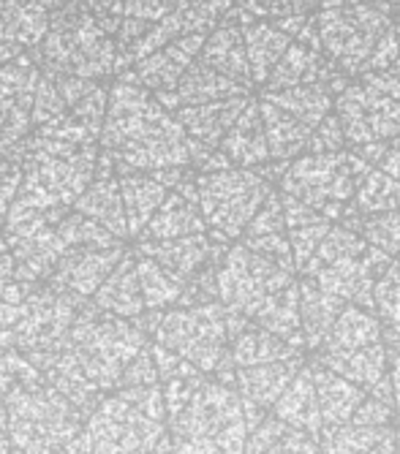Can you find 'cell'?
Masks as SVG:
<instances>
[{
    "label": "cell",
    "mask_w": 400,
    "mask_h": 454,
    "mask_svg": "<svg viewBox=\"0 0 400 454\" xmlns=\"http://www.w3.org/2000/svg\"><path fill=\"white\" fill-rule=\"evenodd\" d=\"M354 4H379V0H354Z\"/></svg>",
    "instance_id": "obj_54"
},
{
    "label": "cell",
    "mask_w": 400,
    "mask_h": 454,
    "mask_svg": "<svg viewBox=\"0 0 400 454\" xmlns=\"http://www.w3.org/2000/svg\"><path fill=\"white\" fill-rule=\"evenodd\" d=\"M208 221L199 207V193L177 191L169 193L167 201L158 207L150 226L145 229V239H177L191 234H205Z\"/></svg>",
    "instance_id": "obj_21"
},
{
    "label": "cell",
    "mask_w": 400,
    "mask_h": 454,
    "mask_svg": "<svg viewBox=\"0 0 400 454\" xmlns=\"http://www.w3.org/2000/svg\"><path fill=\"white\" fill-rule=\"evenodd\" d=\"M387 351H389V376L395 387V414L400 419V340H392Z\"/></svg>",
    "instance_id": "obj_50"
},
{
    "label": "cell",
    "mask_w": 400,
    "mask_h": 454,
    "mask_svg": "<svg viewBox=\"0 0 400 454\" xmlns=\"http://www.w3.org/2000/svg\"><path fill=\"white\" fill-rule=\"evenodd\" d=\"M354 207L359 215H381L400 210V183L384 169H371L357 185Z\"/></svg>",
    "instance_id": "obj_36"
},
{
    "label": "cell",
    "mask_w": 400,
    "mask_h": 454,
    "mask_svg": "<svg viewBox=\"0 0 400 454\" xmlns=\"http://www.w3.org/2000/svg\"><path fill=\"white\" fill-rule=\"evenodd\" d=\"M262 120H264V134L270 142V155L289 160L294 155H300L302 150H308L313 129H308L305 122H300L297 117H292L289 112H284L281 106H275L272 101H262Z\"/></svg>",
    "instance_id": "obj_28"
},
{
    "label": "cell",
    "mask_w": 400,
    "mask_h": 454,
    "mask_svg": "<svg viewBox=\"0 0 400 454\" xmlns=\"http://www.w3.org/2000/svg\"><path fill=\"white\" fill-rule=\"evenodd\" d=\"M234 367H254V364H270V362H284V359H297L305 356L302 348L286 343L284 338H278L267 329L251 324L229 343Z\"/></svg>",
    "instance_id": "obj_26"
},
{
    "label": "cell",
    "mask_w": 400,
    "mask_h": 454,
    "mask_svg": "<svg viewBox=\"0 0 400 454\" xmlns=\"http://www.w3.org/2000/svg\"><path fill=\"white\" fill-rule=\"evenodd\" d=\"M243 245L251 247L254 254L275 262L278 267L297 272L294 251H292V242H289L286 213H284V196L270 193V199L264 201V207L248 223V229L243 234Z\"/></svg>",
    "instance_id": "obj_14"
},
{
    "label": "cell",
    "mask_w": 400,
    "mask_h": 454,
    "mask_svg": "<svg viewBox=\"0 0 400 454\" xmlns=\"http://www.w3.org/2000/svg\"><path fill=\"white\" fill-rule=\"evenodd\" d=\"M4 408L9 435L25 454H55L88 425L85 411L50 387L47 379L9 392Z\"/></svg>",
    "instance_id": "obj_3"
},
{
    "label": "cell",
    "mask_w": 400,
    "mask_h": 454,
    "mask_svg": "<svg viewBox=\"0 0 400 454\" xmlns=\"http://www.w3.org/2000/svg\"><path fill=\"white\" fill-rule=\"evenodd\" d=\"M137 272H139L147 310H172L180 305V300L185 294L183 280H177L172 272H167L161 264L153 262L150 256H142V254H137Z\"/></svg>",
    "instance_id": "obj_34"
},
{
    "label": "cell",
    "mask_w": 400,
    "mask_h": 454,
    "mask_svg": "<svg viewBox=\"0 0 400 454\" xmlns=\"http://www.w3.org/2000/svg\"><path fill=\"white\" fill-rule=\"evenodd\" d=\"M172 454H226L221 446H216L213 441H202V438H175L172 435Z\"/></svg>",
    "instance_id": "obj_49"
},
{
    "label": "cell",
    "mask_w": 400,
    "mask_h": 454,
    "mask_svg": "<svg viewBox=\"0 0 400 454\" xmlns=\"http://www.w3.org/2000/svg\"><path fill=\"white\" fill-rule=\"evenodd\" d=\"M272 417H278V419L286 422L294 430L308 433L316 441H322L325 419H322V405H318V395H316V381H313L310 364L300 370L297 379L281 395V400L275 403Z\"/></svg>",
    "instance_id": "obj_19"
},
{
    "label": "cell",
    "mask_w": 400,
    "mask_h": 454,
    "mask_svg": "<svg viewBox=\"0 0 400 454\" xmlns=\"http://www.w3.org/2000/svg\"><path fill=\"white\" fill-rule=\"evenodd\" d=\"M389 427H363V425H343L335 430H325L322 435V454H368Z\"/></svg>",
    "instance_id": "obj_40"
},
{
    "label": "cell",
    "mask_w": 400,
    "mask_h": 454,
    "mask_svg": "<svg viewBox=\"0 0 400 454\" xmlns=\"http://www.w3.org/2000/svg\"><path fill=\"white\" fill-rule=\"evenodd\" d=\"M208 381L205 373H196V376H185V379H172L167 384H161L164 389V400H167V414H169V422L177 419L185 405L193 400V395L202 389V384Z\"/></svg>",
    "instance_id": "obj_43"
},
{
    "label": "cell",
    "mask_w": 400,
    "mask_h": 454,
    "mask_svg": "<svg viewBox=\"0 0 400 454\" xmlns=\"http://www.w3.org/2000/svg\"><path fill=\"white\" fill-rule=\"evenodd\" d=\"M93 454H155L169 435V422L137 405L123 389L104 395L88 417Z\"/></svg>",
    "instance_id": "obj_8"
},
{
    "label": "cell",
    "mask_w": 400,
    "mask_h": 454,
    "mask_svg": "<svg viewBox=\"0 0 400 454\" xmlns=\"http://www.w3.org/2000/svg\"><path fill=\"white\" fill-rule=\"evenodd\" d=\"M379 167L400 183V137L387 145V150H384V155L379 160Z\"/></svg>",
    "instance_id": "obj_51"
},
{
    "label": "cell",
    "mask_w": 400,
    "mask_h": 454,
    "mask_svg": "<svg viewBox=\"0 0 400 454\" xmlns=\"http://www.w3.org/2000/svg\"><path fill=\"white\" fill-rule=\"evenodd\" d=\"M346 310V302L327 294L322 286L310 278L300 280V313H302V335L310 351L325 346L327 335L333 333L335 321Z\"/></svg>",
    "instance_id": "obj_23"
},
{
    "label": "cell",
    "mask_w": 400,
    "mask_h": 454,
    "mask_svg": "<svg viewBox=\"0 0 400 454\" xmlns=\"http://www.w3.org/2000/svg\"><path fill=\"white\" fill-rule=\"evenodd\" d=\"M71 348L88 379L104 392H114L126 367L150 346V335L137 318H120L101 310L93 300L79 308L68 333Z\"/></svg>",
    "instance_id": "obj_2"
},
{
    "label": "cell",
    "mask_w": 400,
    "mask_h": 454,
    "mask_svg": "<svg viewBox=\"0 0 400 454\" xmlns=\"http://www.w3.org/2000/svg\"><path fill=\"white\" fill-rule=\"evenodd\" d=\"M248 98L243 96H234V98H224V101H213V104H202L196 109H188L185 112V122L188 129L205 142H218L224 139L231 126L239 120V114H243L248 109Z\"/></svg>",
    "instance_id": "obj_33"
},
{
    "label": "cell",
    "mask_w": 400,
    "mask_h": 454,
    "mask_svg": "<svg viewBox=\"0 0 400 454\" xmlns=\"http://www.w3.org/2000/svg\"><path fill=\"white\" fill-rule=\"evenodd\" d=\"M123 204L131 234H145L158 207L167 201V188L155 180H129L123 183Z\"/></svg>",
    "instance_id": "obj_35"
},
{
    "label": "cell",
    "mask_w": 400,
    "mask_h": 454,
    "mask_svg": "<svg viewBox=\"0 0 400 454\" xmlns=\"http://www.w3.org/2000/svg\"><path fill=\"white\" fill-rule=\"evenodd\" d=\"M292 283L294 272L254 254L246 245H234L218 267V302L226 310L254 321L267 300Z\"/></svg>",
    "instance_id": "obj_10"
},
{
    "label": "cell",
    "mask_w": 400,
    "mask_h": 454,
    "mask_svg": "<svg viewBox=\"0 0 400 454\" xmlns=\"http://www.w3.org/2000/svg\"><path fill=\"white\" fill-rule=\"evenodd\" d=\"M0 411H4V400H0Z\"/></svg>",
    "instance_id": "obj_56"
},
{
    "label": "cell",
    "mask_w": 400,
    "mask_h": 454,
    "mask_svg": "<svg viewBox=\"0 0 400 454\" xmlns=\"http://www.w3.org/2000/svg\"><path fill=\"white\" fill-rule=\"evenodd\" d=\"M175 438H202L221 446L226 454H246L248 446V419L246 403L237 387L208 379L185 405V411L169 422Z\"/></svg>",
    "instance_id": "obj_5"
},
{
    "label": "cell",
    "mask_w": 400,
    "mask_h": 454,
    "mask_svg": "<svg viewBox=\"0 0 400 454\" xmlns=\"http://www.w3.org/2000/svg\"><path fill=\"white\" fill-rule=\"evenodd\" d=\"M126 256L123 245L112 247H71L60 264L55 267L50 286L66 292L76 300H93V294L104 286L109 272Z\"/></svg>",
    "instance_id": "obj_12"
},
{
    "label": "cell",
    "mask_w": 400,
    "mask_h": 454,
    "mask_svg": "<svg viewBox=\"0 0 400 454\" xmlns=\"http://www.w3.org/2000/svg\"><path fill=\"white\" fill-rule=\"evenodd\" d=\"M397 454H400V433H397Z\"/></svg>",
    "instance_id": "obj_55"
},
{
    "label": "cell",
    "mask_w": 400,
    "mask_h": 454,
    "mask_svg": "<svg viewBox=\"0 0 400 454\" xmlns=\"http://www.w3.org/2000/svg\"><path fill=\"white\" fill-rule=\"evenodd\" d=\"M305 25H308L305 17L297 14V17H284V20H275V22H254L243 30L251 71H254L256 82L270 79L275 66L281 63L286 50L292 47V38L300 35Z\"/></svg>",
    "instance_id": "obj_15"
},
{
    "label": "cell",
    "mask_w": 400,
    "mask_h": 454,
    "mask_svg": "<svg viewBox=\"0 0 400 454\" xmlns=\"http://www.w3.org/2000/svg\"><path fill=\"white\" fill-rule=\"evenodd\" d=\"M44 379L66 400H71L79 411H85L88 417L93 414V408L104 400V392L88 379L82 362L76 359V354L71 348V340H68V348L44 370Z\"/></svg>",
    "instance_id": "obj_24"
},
{
    "label": "cell",
    "mask_w": 400,
    "mask_h": 454,
    "mask_svg": "<svg viewBox=\"0 0 400 454\" xmlns=\"http://www.w3.org/2000/svg\"><path fill=\"white\" fill-rule=\"evenodd\" d=\"M208 66L216 68L218 74L234 79V82H248L254 76L251 71V60H248V50H246V33L237 27H224L218 30L210 44H208Z\"/></svg>",
    "instance_id": "obj_32"
},
{
    "label": "cell",
    "mask_w": 400,
    "mask_h": 454,
    "mask_svg": "<svg viewBox=\"0 0 400 454\" xmlns=\"http://www.w3.org/2000/svg\"><path fill=\"white\" fill-rule=\"evenodd\" d=\"M243 85L224 74H218L216 68H199L193 71L185 85H183V98L193 101V104H213V101H224V98H234L243 96Z\"/></svg>",
    "instance_id": "obj_39"
},
{
    "label": "cell",
    "mask_w": 400,
    "mask_h": 454,
    "mask_svg": "<svg viewBox=\"0 0 400 454\" xmlns=\"http://www.w3.org/2000/svg\"><path fill=\"white\" fill-rule=\"evenodd\" d=\"M371 172L363 155L349 153H310L289 163L281 175L284 193L310 204L327 221L346 215V201L357 196V185Z\"/></svg>",
    "instance_id": "obj_4"
},
{
    "label": "cell",
    "mask_w": 400,
    "mask_h": 454,
    "mask_svg": "<svg viewBox=\"0 0 400 454\" xmlns=\"http://www.w3.org/2000/svg\"><path fill=\"white\" fill-rule=\"evenodd\" d=\"M363 256H343L338 262H330L325 267H318L316 272L305 275L310 280H316L318 286L325 288L327 294L343 300L346 305H351L354 300V292H357V283H359V272H363Z\"/></svg>",
    "instance_id": "obj_38"
},
{
    "label": "cell",
    "mask_w": 400,
    "mask_h": 454,
    "mask_svg": "<svg viewBox=\"0 0 400 454\" xmlns=\"http://www.w3.org/2000/svg\"><path fill=\"white\" fill-rule=\"evenodd\" d=\"M330 229H333V223H330V221L289 229V242H292V251H294L297 272H302V270H305V264L313 259V254L318 251V245L325 242V237L330 234Z\"/></svg>",
    "instance_id": "obj_42"
},
{
    "label": "cell",
    "mask_w": 400,
    "mask_h": 454,
    "mask_svg": "<svg viewBox=\"0 0 400 454\" xmlns=\"http://www.w3.org/2000/svg\"><path fill=\"white\" fill-rule=\"evenodd\" d=\"M196 193L208 226L216 234L234 239L246 234L248 223L264 207L272 191L264 183V177L254 172L221 169L199 180Z\"/></svg>",
    "instance_id": "obj_9"
},
{
    "label": "cell",
    "mask_w": 400,
    "mask_h": 454,
    "mask_svg": "<svg viewBox=\"0 0 400 454\" xmlns=\"http://www.w3.org/2000/svg\"><path fill=\"white\" fill-rule=\"evenodd\" d=\"M343 139H346V134H343V126H341L338 114H330V117L322 122V126H316L308 150H310V153H341Z\"/></svg>",
    "instance_id": "obj_48"
},
{
    "label": "cell",
    "mask_w": 400,
    "mask_h": 454,
    "mask_svg": "<svg viewBox=\"0 0 400 454\" xmlns=\"http://www.w3.org/2000/svg\"><path fill=\"white\" fill-rule=\"evenodd\" d=\"M310 370H313V381H316L318 405H322L325 430L349 425L359 411V405L368 400V392L363 387L351 384L349 379L333 373L330 367L318 364V362H310Z\"/></svg>",
    "instance_id": "obj_17"
},
{
    "label": "cell",
    "mask_w": 400,
    "mask_h": 454,
    "mask_svg": "<svg viewBox=\"0 0 400 454\" xmlns=\"http://www.w3.org/2000/svg\"><path fill=\"white\" fill-rule=\"evenodd\" d=\"M153 343L180 354L205 376H216V370L231 354L226 308L221 302H208L196 308L164 310L161 324L153 333Z\"/></svg>",
    "instance_id": "obj_6"
},
{
    "label": "cell",
    "mask_w": 400,
    "mask_h": 454,
    "mask_svg": "<svg viewBox=\"0 0 400 454\" xmlns=\"http://www.w3.org/2000/svg\"><path fill=\"white\" fill-rule=\"evenodd\" d=\"M153 356H155V367H158V379H161V384L172 381V379H185V376H196L202 373L196 364H191L188 359H183L180 354L164 348L153 343Z\"/></svg>",
    "instance_id": "obj_45"
},
{
    "label": "cell",
    "mask_w": 400,
    "mask_h": 454,
    "mask_svg": "<svg viewBox=\"0 0 400 454\" xmlns=\"http://www.w3.org/2000/svg\"><path fill=\"white\" fill-rule=\"evenodd\" d=\"M359 234L368 239V245L389 254L392 259H400V210L368 215L359 223Z\"/></svg>",
    "instance_id": "obj_41"
},
{
    "label": "cell",
    "mask_w": 400,
    "mask_h": 454,
    "mask_svg": "<svg viewBox=\"0 0 400 454\" xmlns=\"http://www.w3.org/2000/svg\"><path fill=\"white\" fill-rule=\"evenodd\" d=\"M256 326L267 329V333L284 338L286 343L297 346V348H308L305 346V335H302V313H300V283L294 280L292 286H286L284 292H278L275 297L267 300V305L256 313L254 318Z\"/></svg>",
    "instance_id": "obj_27"
},
{
    "label": "cell",
    "mask_w": 400,
    "mask_h": 454,
    "mask_svg": "<svg viewBox=\"0 0 400 454\" xmlns=\"http://www.w3.org/2000/svg\"><path fill=\"white\" fill-rule=\"evenodd\" d=\"M246 454H322V443L278 417H267L248 435Z\"/></svg>",
    "instance_id": "obj_30"
},
{
    "label": "cell",
    "mask_w": 400,
    "mask_h": 454,
    "mask_svg": "<svg viewBox=\"0 0 400 454\" xmlns=\"http://www.w3.org/2000/svg\"><path fill=\"white\" fill-rule=\"evenodd\" d=\"M88 300H76L55 286H38L22 302V316L12 326L17 348L42 370H44L68 348V333L74 318Z\"/></svg>",
    "instance_id": "obj_7"
},
{
    "label": "cell",
    "mask_w": 400,
    "mask_h": 454,
    "mask_svg": "<svg viewBox=\"0 0 400 454\" xmlns=\"http://www.w3.org/2000/svg\"><path fill=\"white\" fill-rule=\"evenodd\" d=\"M368 454H397V433L395 430H387V435Z\"/></svg>",
    "instance_id": "obj_53"
},
{
    "label": "cell",
    "mask_w": 400,
    "mask_h": 454,
    "mask_svg": "<svg viewBox=\"0 0 400 454\" xmlns=\"http://www.w3.org/2000/svg\"><path fill=\"white\" fill-rule=\"evenodd\" d=\"M316 0H243V6L256 14V17H272V20H284V17H297L308 6H313Z\"/></svg>",
    "instance_id": "obj_46"
},
{
    "label": "cell",
    "mask_w": 400,
    "mask_h": 454,
    "mask_svg": "<svg viewBox=\"0 0 400 454\" xmlns=\"http://www.w3.org/2000/svg\"><path fill=\"white\" fill-rule=\"evenodd\" d=\"M313 362L325 364L333 370V373L349 379L357 387H363L368 395L389 376V351L384 343L368 346V348L354 351V354H341V356H318L316 354Z\"/></svg>",
    "instance_id": "obj_25"
},
{
    "label": "cell",
    "mask_w": 400,
    "mask_h": 454,
    "mask_svg": "<svg viewBox=\"0 0 400 454\" xmlns=\"http://www.w3.org/2000/svg\"><path fill=\"white\" fill-rule=\"evenodd\" d=\"M93 302L120 318H139L147 313L145 294H142V283L137 272V256H123L120 264L109 272L104 286L93 294Z\"/></svg>",
    "instance_id": "obj_20"
},
{
    "label": "cell",
    "mask_w": 400,
    "mask_h": 454,
    "mask_svg": "<svg viewBox=\"0 0 400 454\" xmlns=\"http://www.w3.org/2000/svg\"><path fill=\"white\" fill-rule=\"evenodd\" d=\"M333 79H335V66L322 55V47L297 41V44L286 50L281 63L275 66L267 85L270 90H281V88H300V85H330Z\"/></svg>",
    "instance_id": "obj_18"
},
{
    "label": "cell",
    "mask_w": 400,
    "mask_h": 454,
    "mask_svg": "<svg viewBox=\"0 0 400 454\" xmlns=\"http://www.w3.org/2000/svg\"><path fill=\"white\" fill-rule=\"evenodd\" d=\"M395 403L379 400L373 395H368V400L359 405V411L354 414V425H363V427H389V422L395 419Z\"/></svg>",
    "instance_id": "obj_47"
},
{
    "label": "cell",
    "mask_w": 400,
    "mask_h": 454,
    "mask_svg": "<svg viewBox=\"0 0 400 454\" xmlns=\"http://www.w3.org/2000/svg\"><path fill=\"white\" fill-rule=\"evenodd\" d=\"M153 384H161L158 379V367H155V356H153V343L126 367V373L120 376L117 389L123 387H153Z\"/></svg>",
    "instance_id": "obj_44"
},
{
    "label": "cell",
    "mask_w": 400,
    "mask_h": 454,
    "mask_svg": "<svg viewBox=\"0 0 400 454\" xmlns=\"http://www.w3.org/2000/svg\"><path fill=\"white\" fill-rule=\"evenodd\" d=\"M395 68H400V60H397V66H395Z\"/></svg>",
    "instance_id": "obj_57"
},
{
    "label": "cell",
    "mask_w": 400,
    "mask_h": 454,
    "mask_svg": "<svg viewBox=\"0 0 400 454\" xmlns=\"http://www.w3.org/2000/svg\"><path fill=\"white\" fill-rule=\"evenodd\" d=\"M224 150L231 160L243 163V167H254L270 155V142L264 134V120L262 109L256 104H248V109L239 114V120L231 126V131L224 137Z\"/></svg>",
    "instance_id": "obj_29"
},
{
    "label": "cell",
    "mask_w": 400,
    "mask_h": 454,
    "mask_svg": "<svg viewBox=\"0 0 400 454\" xmlns=\"http://www.w3.org/2000/svg\"><path fill=\"white\" fill-rule=\"evenodd\" d=\"M322 50L349 74L395 68L400 60V30L373 4H327L316 17Z\"/></svg>",
    "instance_id": "obj_1"
},
{
    "label": "cell",
    "mask_w": 400,
    "mask_h": 454,
    "mask_svg": "<svg viewBox=\"0 0 400 454\" xmlns=\"http://www.w3.org/2000/svg\"><path fill=\"white\" fill-rule=\"evenodd\" d=\"M55 454H93V441H90V433H88V425L85 430L74 435L68 443H63Z\"/></svg>",
    "instance_id": "obj_52"
},
{
    "label": "cell",
    "mask_w": 400,
    "mask_h": 454,
    "mask_svg": "<svg viewBox=\"0 0 400 454\" xmlns=\"http://www.w3.org/2000/svg\"><path fill=\"white\" fill-rule=\"evenodd\" d=\"M305 356L284 359V362H270V364H254V367H237L234 387L243 395V400L272 411L281 395L289 389V384L297 379V373L305 367Z\"/></svg>",
    "instance_id": "obj_16"
},
{
    "label": "cell",
    "mask_w": 400,
    "mask_h": 454,
    "mask_svg": "<svg viewBox=\"0 0 400 454\" xmlns=\"http://www.w3.org/2000/svg\"><path fill=\"white\" fill-rule=\"evenodd\" d=\"M384 343V326L376 318V313L363 310L357 305H346L341 318L335 321L333 333L327 335L325 346L318 348V356H341L354 354L368 346Z\"/></svg>",
    "instance_id": "obj_22"
},
{
    "label": "cell",
    "mask_w": 400,
    "mask_h": 454,
    "mask_svg": "<svg viewBox=\"0 0 400 454\" xmlns=\"http://www.w3.org/2000/svg\"><path fill=\"white\" fill-rule=\"evenodd\" d=\"M376 318L384 326L387 340H400V259H392V264L384 270V275L376 283Z\"/></svg>",
    "instance_id": "obj_37"
},
{
    "label": "cell",
    "mask_w": 400,
    "mask_h": 454,
    "mask_svg": "<svg viewBox=\"0 0 400 454\" xmlns=\"http://www.w3.org/2000/svg\"><path fill=\"white\" fill-rule=\"evenodd\" d=\"M264 98L272 101L275 106H281L284 112H289L292 117H297L300 122H305V126L313 131H316V126H322V122L330 117V109H333V96H330L327 85H300V88L267 90Z\"/></svg>",
    "instance_id": "obj_31"
},
{
    "label": "cell",
    "mask_w": 400,
    "mask_h": 454,
    "mask_svg": "<svg viewBox=\"0 0 400 454\" xmlns=\"http://www.w3.org/2000/svg\"><path fill=\"white\" fill-rule=\"evenodd\" d=\"M335 114L343 134L354 145H376L400 137V101L368 88L351 85L341 93Z\"/></svg>",
    "instance_id": "obj_11"
},
{
    "label": "cell",
    "mask_w": 400,
    "mask_h": 454,
    "mask_svg": "<svg viewBox=\"0 0 400 454\" xmlns=\"http://www.w3.org/2000/svg\"><path fill=\"white\" fill-rule=\"evenodd\" d=\"M137 254L150 256L183 283L196 278L210 264H221L226 256L224 247L213 242L208 234H191L177 239H145Z\"/></svg>",
    "instance_id": "obj_13"
}]
</instances>
